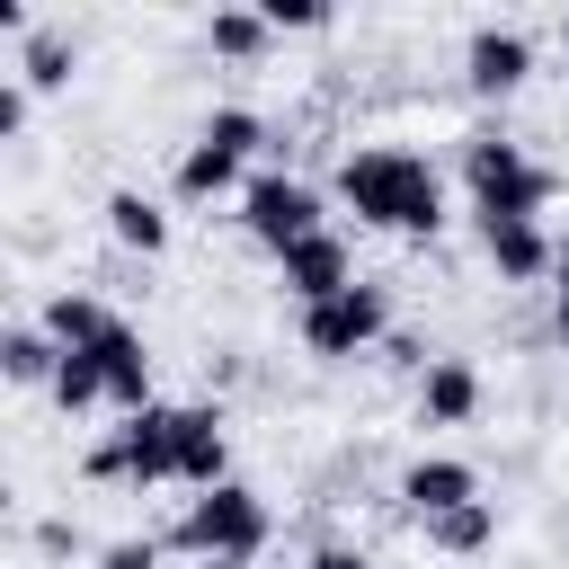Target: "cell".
Instances as JSON below:
<instances>
[{
  "label": "cell",
  "mask_w": 569,
  "mask_h": 569,
  "mask_svg": "<svg viewBox=\"0 0 569 569\" xmlns=\"http://www.w3.org/2000/svg\"><path fill=\"white\" fill-rule=\"evenodd\" d=\"M338 204L356 222H373V231H400V240H436L445 231V178L409 142H356L338 160Z\"/></svg>",
  "instance_id": "obj_1"
},
{
  "label": "cell",
  "mask_w": 569,
  "mask_h": 569,
  "mask_svg": "<svg viewBox=\"0 0 569 569\" xmlns=\"http://www.w3.org/2000/svg\"><path fill=\"white\" fill-rule=\"evenodd\" d=\"M462 187H471V222H542V204L560 196V169L525 160V142L480 124L462 133Z\"/></svg>",
  "instance_id": "obj_2"
},
{
  "label": "cell",
  "mask_w": 569,
  "mask_h": 569,
  "mask_svg": "<svg viewBox=\"0 0 569 569\" xmlns=\"http://www.w3.org/2000/svg\"><path fill=\"white\" fill-rule=\"evenodd\" d=\"M267 533H276L267 498H258V489H240V480H222V489L187 498V516H178V525H169L160 542H169V551H187V560L240 569V560H258V551H267Z\"/></svg>",
  "instance_id": "obj_3"
},
{
  "label": "cell",
  "mask_w": 569,
  "mask_h": 569,
  "mask_svg": "<svg viewBox=\"0 0 569 569\" xmlns=\"http://www.w3.org/2000/svg\"><path fill=\"white\" fill-rule=\"evenodd\" d=\"M178 427H187V409H169V400H151L142 418H124V427H107L98 445H89V480H124V489H160V480H178Z\"/></svg>",
  "instance_id": "obj_4"
},
{
  "label": "cell",
  "mask_w": 569,
  "mask_h": 569,
  "mask_svg": "<svg viewBox=\"0 0 569 569\" xmlns=\"http://www.w3.org/2000/svg\"><path fill=\"white\" fill-rule=\"evenodd\" d=\"M240 231H249L267 258H284L293 240L329 231V222H320V187H311V178H293V169H258V178L240 187Z\"/></svg>",
  "instance_id": "obj_5"
},
{
  "label": "cell",
  "mask_w": 569,
  "mask_h": 569,
  "mask_svg": "<svg viewBox=\"0 0 569 569\" xmlns=\"http://www.w3.org/2000/svg\"><path fill=\"white\" fill-rule=\"evenodd\" d=\"M302 347H311L320 365H347V356H365V347H391V293L356 276L347 293H329V302L302 311Z\"/></svg>",
  "instance_id": "obj_6"
},
{
  "label": "cell",
  "mask_w": 569,
  "mask_h": 569,
  "mask_svg": "<svg viewBox=\"0 0 569 569\" xmlns=\"http://www.w3.org/2000/svg\"><path fill=\"white\" fill-rule=\"evenodd\" d=\"M525 80H533V36L525 27H498L489 18V27L462 36V89L471 98H516Z\"/></svg>",
  "instance_id": "obj_7"
},
{
  "label": "cell",
  "mask_w": 569,
  "mask_h": 569,
  "mask_svg": "<svg viewBox=\"0 0 569 569\" xmlns=\"http://www.w3.org/2000/svg\"><path fill=\"white\" fill-rule=\"evenodd\" d=\"M276 284L311 311V302H329V293H347V284H356V249H347L338 231H311V240H293V249L276 258Z\"/></svg>",
  "instance_id": "obj_8"
},
{
  "label": "cell",
  "mask_w": 569,
  "mask_h": 569,
  "mask_svg": "<svg viewBox=\"0 0 569 569\" xmlns=\"http://www.w3.org/2000/svg\"><path fill=\"white\" fill-rule=\"evenodd\" d=\"M89 356L107 365V409H116V418H142V409H151V347H142V329L116 320Z\"/></svg>",
  "instance_id": "obj_9"
},
{
  "label": "cell",
  "mask_w": 569,
  "mask_h": 569,
  "mask_svg": "<svg viewBox=\"0 0 569 569\" xmlns=\"http://www.w3.org/2000/svg\"><path fill=\"white\" fill-rule=\"evenodd\" d=\"M480 365L471 356H436L427 373H418V427H471L480 418Z\"/></svg>",
  "instance_id": "obj_10"
},
{
  "label": "cell",
  "mask_w": 569,
  "mask_h": 569,
  "mask_svg": "<svg viewBox=\"0 0 569 569\" xmlns=\"http://www.w3.org/2000/svg\"><path fill=\"white\" fill-rule=\"evenodd\" d=\"M480 498V471L462 462V453H418L409 471H400V507L427 525V516H445V507H471Z\"/></svg>",
  "instance_id": "obj_11"
},
{
  "label": "cell",
  "mask_w": 569,
  "mask_h": 569,
  "mask_svg": "<svg viewBox=\"0 0 569 569\" xmlns=\"http://www.w3.org/2000/svg\"><path fill=\"white\" fill-rule=\"evenodd\" d=\"M480 258L498 267V284H542L551 258H560V240L542 222H480Z\"/></svg>",
  "instance_id": "obj_12"
},
{
  "label": "cell",
  "mask_w": 569,
  "mask_h": 569,
  "mask_svg": "<svg viewBox=\"0 0 569 569\" xmlns=\"http://www.w3.org/2000/svg\"><path fill=\"white\" fill-rule=\"evenodd\" d=\"M231 480V436H222V409L213 400H196L187 409V427H178V489H222Z\"/></svg>",
  "instance_id": "obj_13"
},
{
  "label": "cell",
  "mask_w": 569,
  "mask_h": 569,
  "mask_svg": "<svg viewBox=\"0 0 569 569\" xmlns=\"http://www.w3.org/2000/svg\"><path fill=\"white\" fill-rule=\"evenodd\" d=\"M169 187H178V204H213V196H231V204H240V187H249V178H240V160H231L222 142H204V133H196V142L178 151Z\"/></svg>",
  "instance_id": "obj_14"
},
{
  "label": "cell",
  "mask_w": 569,
  "mask_h": 569,
  "mask_svg": "<svg viewBox=\"0 0 569 569\" xmlns=\"http://www.w3.org/2000/svg\"><path fill=\"white\" fill-rule=\"evenodd\" d=\"M107 240L133 249V258H160V249H169V213H160V196L116 187V196H107Z\"/></svg>",
  "instance_id": "obj_15"
},
{
  "label": "cell",
  "mask_w": 569,
  "mask_h": 569,
  "mask_svg": "<svg viewBox=\"0 0 569 569\" xmlns=\"http://www.w3.org/2000/svg\"><path fill=\"white\" fill-rule=\"evenodd\" d=\"M418 533H427V551H445V560H480V551L498 542V498H471V507H445V516H427Z\"/></svg>",
  "instance_id": "obj_16"
},
{
  "label": "cell",
  "mask_w": 569,
  "mask_h": 569,
  "mask_svg": "<svg viewBox=\"0 0 569 569\" xmlns=\"http://www.w3.org/2000/svg\"><path fill=\"white\" fill-rule=\"evenodd\" d=\"M107 329H116V311H107L98 293H53V302H44V338H53L62 356H89Z\"/></svg>",
  "instance_id": "obj_17"
},
{
  "label": "cell",
  "mask_w": 569,
  "mask_h": 569,
  "mask_svg": "<svg viewBox=\"0 0 569 569\" xmlns=\"http://www.w3.org/2000/svg\"><path fill=\"white\" fill-rule=\"evenodd\" d=\"M0 373H9V382H44V391H53L62 347L44 338V320H9V329H0Z\"/></svg>",
  "instance_id": "obj_18"
},
{
  "label": "cell",
  "mask_w": 569,
  "mask_h": 569,
  "mask_svg": "<svg viewBox=\"0 0 569 569\" xmlns=\"http://www.w3.org/2000/svg\"><path fill=\"white\" fill-rule=\"evenodd\" d=\"M204 44L222 62H267L276 53V27H267V9H213L204 18Z\"/></svg>",
  "instance_id": "obj_19"
},
{
  "label": "cell",
  "mask_w": 569,
  "mask_h": 569,
  "mask_svg": "<svg viewBox=\"0 0 569 569\" xmlns=\"http://www.w3.org/2000/svg\"><path fill=\"white\" fill-rule=\"evenodd\" d=\"M71 62H80V44L62 36V27H36L27 44H18V80L44 98V89H71Z\"/></svg>",
  "instance_id": "obj_20"
},
{
  "label": "cell",
  "mask_w": 569,
  "mask_h": 569,
  "mask_svg": "<svg viewBox=\"0 0 569 569\" xmlns=\"http://www.w3.org/2000/svg\"><path fill=\"white\" fill-rule=\"evenodd\" d=\"M53 409H62V418L107 409V365H98V356H62V373H53Z\"/></svg>",
  "instance_id": "obj_21"
},
{
  "label": "cell",
  "mask_w": 569,
  "mask_h": 569,
  "mask_svg": "<svg viewBox=\"0 0 569 569\" xmlns=\"http://www.w3.org/2000/svg\"><path fill=\"white\" fill-rule=\"evenodd\" d=\"M196 133H204V142H222L231 160H249V151H267V116H258V107H213V116H204Z\"/></svg>",
  "instance_id": "obj_22"
},
{
  "label": "cell",
  "mask_w": 569,
  "mask_h": 569,
  "mask_svg": "<svg viewBox=\"0 0 569 569\" xmlns=\"http://www.w3.org/2000/svg\"><path fill=\"white\" fill-rule=\"evenodd\" d=\"M160 551H169L160 533H116V542L98 551V569H160Z\"/></svg>",
  "instance_id": "obj_23"
},
{
  "label": "cell",
  "mask_w": 569,
  "mask_h": 569,
  "mask_svg": "<svg viewBox=\"0 0 569 569\" xmlns=\"http://www.w3.org/2000/svg\"><path fill=\"white\" fill-rule=\"evenodd\" d=\"M27 116H36V89H27V80H0V142H18Z\"/></svg>",
  "instance_id": "obj_24"
},
{
  "label": "cell",
  "mask_w": 569,
  "mask_h": 569,
  "mask_svg": "<svg viewBox=\"0 0 569 569\" xmlns=\"http://www.w3.org/2000/svg\"><path fill=\"white\" fill-rule=\"evenodd\" d=\"M267 27H276V36H284V27L320 36V27H329V9H320V0H276V9H267Z\"/></svg>",
  "instance_id": "obj_25"
},
{
  "label": "cell",
  "mask_w": 569,
  "mask_h": 569,
  "mask_svg": "<svg viewBox=\"0 0 569 569\" xmlns=\"http://www.w3.org/2000/svg\"><path fill=\"white\" fill-rule=\"evenodd\" d=\"M302 569H373V560H365V551H347V542H329V551H311Z\"/></svg>",
  "instance_id": "obj_26"
},
{
  "label": "cell",
  "mask_w": 569,
  "mask_h": 569,
  "mask_svg": "<svg viewBox=\"0 0 569 569\" xmlns=\"http://www.w3.org/2000/svg\"><path fill=\"white\" fill-rule=\"evenodd\" d=\"M551 302L569 311V240H560V258H551Z\"/></svg>",
  "instance_id": "obj_27"
},
{
  "label": "cell",
  "mask_w": 569,
  "mask_h": 569,
  "mask_svg": "<svg viewBox=\"0 0 569 569\" xmlns=\"http://www.w3.org/2000/svg\"><path fill=\"white\" fill-rule=\"evenodd\" d=\"M560 53H569V18H560Z\"/></svg>",
  "instance_id": "obj_28"
}]
</instances>
